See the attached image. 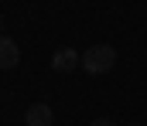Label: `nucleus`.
<instances>
[{
    "label": "nucleus",
    "mask_w": 147,
    "mask_h": 126,
    "mask_svg": "<svg viewBox=\"0 0 147 126\" xmlns=\"http://www.w3.org/2000/svg\"><path fill=\"white\" fill-rule=\"evenodd\" d=\"M127 126H137V123H127Z\"/></svg>",
    "instance_id": "7"
},
{
    "label": "nucleus",
    "mask_w": 147,
    "mask_h": 126,
    "mask_svg": "<svg viewBox=\"0 0 147 126\" xmlns=\"http://www.w3.org/2000/svg\"><path fill=\"white\" fill-rule=\"evenodd\" d=\"M17 61H21V48H17V41L0 34V68H14Z\"/></svg>",
    "instance_id": "4"
},
{
    "label": "nucleus",
    "mask_w": 147,
    "mask_h": 126,
    "mask_svg": "<svg viewBox=\"0 0 147 126\" xmlns=\"http://www.w3.org/2000/svg\"><path fill=\"white\" fill-rule=\"evenodd\" d=\"M113 65H116V48L113 44H92L82 51V68L89 75H106Z\"/></svg>",
    "instance_id": "1"
},
{
    "label": "nucleus",
    "mask_w": 147,
    "mask_h": 126,
    "mask_svg": "<svg viewBox=\"0 0 147 126\" xmlns=\"http://www.w3.org/2000/svg\"><path fill=\"white\" fill-rule=\"evenodd\" d=\"M0 27H3V17H0Z\"/></svg>",
    "instance_id": "6"
},
{
    "label": "nucleus",
    "mask_w": 147,
    "mask_h": 126,
    "mask_svg": "<svg viewBox=\"0 0 147 126\" xmlns=\"http://www.w3.org/2000/svg\"><path fill=\"white\" fill-rule=\"evenodd\" d=\"M89 126H116V123H113V119H106V116H99V119H92Z\"/></svg>",
    "instance_id": "5"
},
{
    "label": "nucleus",
    "mask_w": 147,
    "mask_h": 126,
    "mask_svg": "<svg viewBox=\"0 0 147 126\" xmlns=\"http://www.w3.org/2000/svg\"><path fill=\"white\" fill-rule=\"evenodd\" d=\"M24 123H28V126H51V123H55V116H51V106H45V102L28 106V113H24Z\"/></svg>",
    "instance_id": "3"
},
{
    "label": "nucleus",
    "mask_w": 147,
    "mask_h": 126,
    "mask_svg": "<svg viewBox=\"0 0 147 126\" xmlns=\"http://www.w3.org/2000/svg\"><path fill=\"white\" fill-rule=\"evenodd\" d=\"M75 65H82V55L72 51V48H58V51L51 55V68H55V72H72Z\"/></svg>",
    "instance_id": "2"
}]
</instances>
